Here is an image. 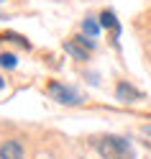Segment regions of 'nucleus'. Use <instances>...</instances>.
<instances>
[{
	"label": "nucleus",
	"mask_w": 151,
	"mask_h": 159,
	"mask_svg": "<svg viewBox=\"0 0 151 159\" xmlns=\"http://www.w3.org/2000/svg\"><path fill=\"white\" fill-rule=\"evenodd\" d=\"M49 95H51L56 103H64V105H77V103H82L74 90H69V87L59 85V82H51V85H49Z\"/></svg>",
	"instance_id": "nucleus-2"
},
{
	"label": "nucleus",
	"mask_w": 151,
	"mask_h": 159,
	"mask_svg": "<svg viewBox=\"0 0 151 159\" xmlns=\"http://www.w3.org/2000/svg\"><path fill=\"white\" fill-rule=\"evenodd\" d=\"M64 52H67V54H72L74 59H87V49L79 46L77 39H72V41H67V44H64Z\"/></svg>",
	"instance_id": "nucleus-6"
},
{
	"label": "nucleus",
	"mask_w": 151,
	"mask_h": 159,
	"mask_svg": "<svg viewBox=\"0 0 151 159\" xmlns=\"http://www.w3.org/2000/svg\"><path fill=\"white\" fill-rule=\"evenodd\" d=\"M3 87H5V82H3V80H0V90H3Z\"/></svg>",
	"instance_id": "nucleus-9"
},
{
	"label": "nucleus",
	"mask_w": 151,
	"mask_h": 159,
	"mask_svg": "<svg viewBox=\"0 0 151 159\" xmlns=\"http://www.w3.org/2000/svg\"><path fill=\"white\" fill-rule=\"evenodd\" d=\"M100 26L110 28L113 36H115V41H118V36H120V23H118V18H115L113 11H103V16H100Z\"/></svg>",
	"instance_id": "nucleus-5"
},
{
	"label": "nucleus",
	"mask_w": 151,
	"mask_h": 159,
	"mask_svg": "<svg viewBox=\"0 0 151 159\" xmlns=\"http://www.w3.org/2000/svg\"><path fill=\"white\" fill-rule=\"evenodd\" d=\"M115 98L123 103H131V100H141V90H136V87H131L128 82H120L115 87Z\"/></svg>",
	"instance_id": "nucleus-4"
},
{
	"label": "nucleus",
	"mask_w": 151,
	"mask_h": 159,
	"mask_svg": "<svg viewBox=\"0 0 151 159\" xmlns=\"http://www.w3.org/2000/svg\"><path fill=\"white\" fill-rule=\"evenodd\" d=\"M0 159H23V146H21V141H16V139L3 141V144H0Z\"/></svg>",
	"instance_id": "nucleus-3"
},
{
	"label": "nucleus",
	"mask_w": 151,
	"mask_h": 159,
	"mask_svg": "<svg viewBox=\"0 0 151 159\" xmlns=\"http://www.w3.org/2000/svg\"><path fill=\"white\" fill-rule=\"evenodd\" d=\"M97 152L103 159H133V149L120 136H105L97 141Z\"/></svg>",
	"instance_id": "nucleus-1"
},
{
	"label": "nucleus",
	"mask_w": 151,
	"mask_h": 159,
	"mask_svg": "<svg viewBox=\"0 0 151 159\" xmlns=\"http://www.w3.org/2000/svg\"><path fill=\"white\" fill-rule=\"evenodd\" d=\"M146 134H151V126H146Z\"/></svg>",
	"instance_id": "nucleus-10"
},
{
	"label": "nucleus",
	"mask_w": 151,
	"mask_h": 159,
	"mask_svg": "<svg viewBox=\"0 0 151 159\" xmlns=\"http://www.w3.org/2000/svg\"><path fill=\"white\" fill-rule=\"evenodd\" d=\"M82 31H85L90 39H95L97 31H100V23L95 21V18H85V21H82Z\"/></svg>",
	"instance_id": "nucleus-7"
},
{
	"label": "nucleus",
	"mask_w": 151,
	"mask_h": 159,
	"mask_svg": "<svg viewBox=\"0 0 151 159\" xmlns=\"http://www.w3.org/2000/svg\"><path fill=\"white\" fill-rule=\"evenodd\" d=\"M18 64V59H16V54H0V67H5V69H13Z\"/></svg>",
	"instance_id": "nucleus-8"
}]
</instances>
